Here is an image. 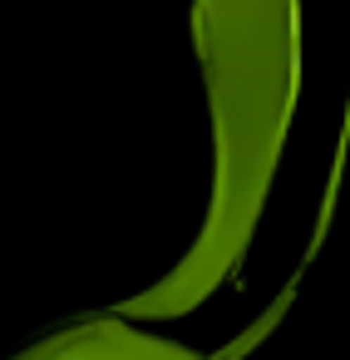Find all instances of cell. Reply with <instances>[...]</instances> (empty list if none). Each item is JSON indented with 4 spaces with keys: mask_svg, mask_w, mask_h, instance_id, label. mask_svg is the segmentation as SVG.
I'll return each instance as SVG.
<instances>
[{
    "mask_svg": "<svg viewBox=\"0 0 350 360\" xmlns=\"http://www.w3.org/2000/svg\"><path fill=\"white\" fill-rule=\"evenodd\" d=\"M193 40L212 114V202L188 257L119 306L129 321L188 316L237 276L301 94V0H193Z\"/></svg>",
    "mask_w": 350,
    "mask_h": 360,
    "instance_id": "cell-1",
    "label": "cell"
},
{
    "mask_svg": "<svg viewBox=\"0 0 350 360\" xmlns=\"http://www.w3.org/2000/svg\"><path fill=\"white\" fill-rule=\"evenodd\" d=\"M25 355H70V360H193L188 345L163 340V335H143L134 330L124 316H89L74 321L70 330L30 345Z\"/></svg>",
    "mask_w": 350,
    "mask_h": 360,
    "instance_id": "cell-2",
    "label": "cell"
}]
</instances>
